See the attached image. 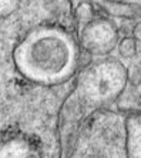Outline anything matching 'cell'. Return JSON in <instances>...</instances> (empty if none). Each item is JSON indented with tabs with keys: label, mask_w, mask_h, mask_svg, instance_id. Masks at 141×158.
<instances>
[{
	"label": "cell",
	"mask_w": 141,
	"mask_h": 158,
	"mask_svg": "<svg viewBox=\"0 0 141 158\" xmlns=\"http://www.w3.org/2000/svg\"><path fill=\"white\" fill-rule=\"evenodd\" d=\"M22 0H0V19H7L19 10Z\"/></svg>",
	"instance_id": "6"
},
{
	"label": "cell",
	"mask_w": 141,
	"mask_h": 158,
	"mask_svg": "<svg viewBox=\"0 0 141 158\" xmlns=\"http://www.w3.org/2000/svg\"><path fill=\"white\" fill-rule=\"evenodd\" d=\"M50 6L53 7V10L56 13H73L71 11V2L70 0H52Z\"/></svg>",
	"instance_id": "7"
},
{
	"label": "cell",
	"mask_w": 141,
	"mask_h": 158,
	"mask_svg": "<svg viewBox=\"0 0 141 158\" xmlns=\"http://www.w3.org/2000/svg\"><path fill=\"white\" fill-rule=\"evenodd\" d=\"M117 50H118L120 56L124 59H133L138 53L137 48V41L134 40L131 36H126L120 39L118 44H117Z\"/></svg>",
	"instance_id": "5"
},
{
	"label": "cell",
	"mask_w": 141,
	"mask_h": 158,
	"mask_svg": "<svg viewBox=\"0 0 141 158\" xmlns=\"http://www.w3.org/2000/svg\"><path fill=\"white\" fill-rule=\"evenodd\" d=\"M80 46L90 56H107L117 47L118 27L108 17L93 19L80 31Z\"/></svg>",
	"instance_id": "2"
},
{
	"label": "cell",
	"mask_w": 141,
	"mask_h": 158,
	"mask_svg": "<svg viewBox=\"0 0 141 158\" xmlns=\"http://www.w3.org/2000/svg\"><path fill=\"white\" fill-rule=\"evenodd\" d=\"M98 6L107 17L122 20L141 19V6L137 3H128L121 0H98Z\"/></svg>",
	"instance_id": "3"
},
{
	"label": "cell",
	"mask_w": 141,
	"mask_h": 158,
	"mask_svg": "<svg viewBox=\"0 0 141 158\" xmlns=\"http://www.w3.org/2000/svg\"><path fill=\"white\" fill-rule=\"evenodd\" d=\"M131 37H133L137 43H141V20H138V22L133 26V30H131Z\"/></svg>",
	"instance_id": "8"
},
{
	"label": "cell",
	"mask_w": 141,
	"mask_h": 158,
	"mask_svg": "<svg viewBox=\"0 0 141 158\" xmlns=\"http://www.w3.org/2000/svg\"><path fill=\"white\" fill-rule=\"evenodd\" d=\"M96 17L97 15L94 4L91 2H87V0H81L73 10V19H74L76 27H77L78 31Z\"/></svg>",
	"instance_id": "4"
},
{
	"label": "cell",
	"mask_w": 141,
	"mask_h": 158,
	"mask_svg": "<svg viewBox=\"0 0 141 158\" xmlns=\"http://www.w3.org/2000/svg\"><path fill=\"white\" fill-rule=\"evenodd\" d=\"M78 57L74 37L59 27H36L23 37L15 50L22 71L34 73L36 78H57Z\"/></svg>",
	"instance_id": "1"
}]
</instances>
